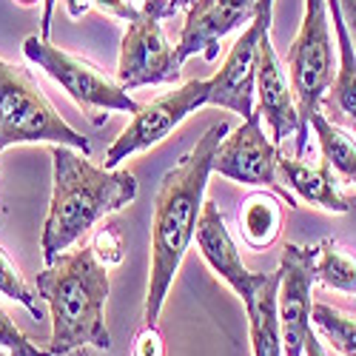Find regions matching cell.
I'll use <instances>...</instances> for the list:
<instances>
[{
  "label": "cell",
  "instance_id": "obj_1",
  "mask_svg": "<svg viewBox=\"0 0 356 356\" xmlns=\"http://www.w3.org/2000/svg\"><path fill=\"white\" fill-rule=\"evenodd\" d=\"M228 131V123L211 126L180 163L165 171L160 183L152 217V265H148L143 325H157L168 288L194 243L205 205V188H209V177L214 174V157Z\"/></svg>",
  "mask_w": 356,
  "mask_h": 356
},
{
  "label": "cell",
  "instance_id": "obj_2",
  "mask_svg": "<svg viewBox=\"0 0 356 356\" xmlns=\"http://www.w3.org/2000/svg\"><path fill=\"white\" fill-rule=\"evenodd\" d=\"M137 191L131 171L97 168L77 148L51 145V202L40 236L43 262L51 265L103 217L126 209Z\"/></svg>",
  "mask_w": 356,
  "mask_h": 356
},
{
  "label": "cell",
  "instance_id": "obj_3",
  "mask_svg": "<svg viewBox=\"0 0 356 356\" xmlns=\"http://www.w3.org/2000/svg\"><path fill=\"white\" fill-rule=\"evenodd\" d=\"M38 293L51 314L49 350L66 356L80 348H111L106 328V300H108V268L95 257L92 245L60 254L35 280Z\"/></svg>",
  "mask_w": 356,
  "mask_h": 356
},
{
  "label": "cell",
  "instance_id": "obj_4",
  "mask_svg": "<svg viewBox=\"0 0 356 356\" xmlns=\"http://www.w3.org/2000/svg\"><path fill=\"white\" fill-rule=\"evenodd\" d=\"M23 143L69 145L92 154L88 140L57 114L32 72L0 57V152Z\"/></svg>",
  "mask_w": 356,
  "mask_h": 356
},
{
  "label": "cell",
  "instance_id": "obj_5",
  "mask_svg": "<svg viewBox=\"0 0 356 356\" xmlns=\"http://www.w3.org/2000/svg\"><path fill=\"white\" fill-rule=\"evenodd\" d=\"M288 80L293 88L296 111H300V131H296V157L308 152L311 117L319 111L325 95L334 83L337 57L331 43L328 0H305L302 26L288 49Z\"/></svg>",
  "mask_w": 356,
  "mask_h": 356
},
{
  "label": "cell",
  "instance_id": "obj_6",
  "mask_svg": "<svg viewBox=\"0 0 356 356\" xmlns=\"http://www.w3.org/2000/svg\"><path fill=\"white\" fill-rule=\"evenodd\" d=\"M23 54L29 63L43 69L63 92L74 100L83 117L92 126H103L108 111H129L134 114L140 106L129 97L126 88L111 80L100 66L86 60L80 54L63 51L54 43L43 40L40 35H29L23 40Z\"/></svg>",
  "mask_w": 356,
  "mask_h": 356
},
{
  "label": "cell",
  "instance_id": "obj_7",
  "mask_svg": "<svg viewBox=\"0 0 356 356\" xmlns=\"http://www.w3.org/2000/svg\"><path fill=\"white\" fill-rule=\"evenodd\" d=\"M171 15H177V9L168 0H148L140 9V17L129 23L117 60V83L126 92L180 80L183 63L177 57V46H171L163 32V17Z\"/></svg>",
  "mask_w": 356,
  "mask_h": 356
},
{
  "label": "cell",
  "instance_id": "obj_8",
  "mask_svg": "<svg viewBox=\"0 0 356 356\" xmlns=\"http://www.w3.org/2000/svg\"><path fill=\"white\" fill-rule=\"evenodd\" d=\"M214 174L228 177V180L243 186L268 188L280 200H285L291 209H296V202H300L285 188L280 177V152L274 140H268V134L262 131L259 108H254V114L245 117L240 129L225 134L214 157Z\"/></svg>",
  "mask_w": 356,
  "mask_h": 356
},
{
  "label": "cell",
  "instance_id": "obj_9",
  "mask_svg": "<svg viewBox=\"0 0 356 356\" xmlns=\"http://www.w3.org/2000/svg\"><path fill=\"white\" fill-rule=\"evenodd\" d=\"M205 103H209V80H188L174 92H165L163 97L140 106L131 114L123 134L106 148L103 168H117L131 154H140L145 148L163 143L191 111H197Z\"/></svg>",
  "mask_w": 356,
  "mask_h": 356
},
{
  "label": "cell",
  "instance_id": "obj_10",
  "mask_svg": "<svg viewBox=\"0 0 356 356\" xmlns=\"http://www.w3.org/2000/svg\"><path fill=\"white\" fill-rule=\"evenodd\" d=\"M274 20V0H259L254 20L243 29V35L234 40L225 63L209 80V103L240 114L243 120L254 114L257 95V51L265 32H271Z\"/></svg>",
  "mask_w": 356,
  "mask_h": 356
},
{
  "label": "cell",
  "instance_id": "obj_11",
  "mask_svg": "<svg viewBox=\"0 0 356 356\" xmlns=\"http://www.w3.org/2000/svg\"><path fill=\"white\" fill-rule=\"evenodd\" d=\"M280 337L282 356H302L305 337L311 331V291H314V245L288 243L280 259Z\"/></svg>",
  "mask_w": 356,
  "mask_h": 356
},
{
  "label": "cell",
  "instance_id": "obj_12",
  "mask_svg": "<svg viewBox=\"0 0 356 356\" xmlns=\"http://www.w3.org/2000/svg\"><path fill=\"white\" fill-rule=\"evenodd\" d=\"M257 6L259 0H191L180 40H177L180 63L194 54H202L209 63H214L222 38L251 23Z\"/></svg>",
  "mask_w": 356,
  "mask_h": 356
},
{
  "label": "cell",
  "instance_id": "obj_13",
  "mask_svg": "<svg viewBox=\"0 0 356 356\" xmlns=\"http://www.w3.org/2000/svg\"><path fill=\"white\" fill-rule=\"evenodd\" d=\"M257 100H259V114L268 123L274 143H282L291 134L296 137V131H300V111H296L291 80L274 51L271 32L262 35L257 51Z\"/></svg>",
  "mask_w": 356,
  "mask_h": 356
},
{
  "label": "cell",
  "instance_id": "obj_14",
  "mask_svg": "<svg viewBox=\"0 0 356 356\" xmlns=\"http://www.w3.org/2000/svg\"><path fill=\"white\" fill-rule=\"evenodd\" d=\"M194 240H197V248H200L202 259L214 268V274L222 282H228L236 291V296H243V302H245L248 296L257 291V285L262 282V274H254L251 268H245V262H243L240 251H236L231 234H228L225 217L209 200H205V205H202V217L197 222Z\"/></svg>",
  "mask_w": 356,
  "mask_h": 356
},
{
  "label": "cell",
  "instance_id": "obj_15",
  "mask_svg": "<svg viewBox=\"0 0 356 356\" xmlns=\"http://www.w3.org/2000/svg\"><path fill=\"white\" fill-rule=\"evenodd\" d=\"M280 177H282L285 188L296 200H305L331 214H348V209H350L348 197L339 194V186L334 180V168L325 160L319 165H308V163H302V157L280 154Z\"/></svg>",
  "mask_w": 356,
  "mask_h": 356
},
{
  "label": "cell",
  "instance_id": "obj_16",
  "mask_svg": "<svg viewBox=\"0 0 356 356\" xmlns=\"http://www.w3.org/2000/svg\"><path fill=\"white\" fill-rule=\"evenodd\" d=\"M280 268L271 274H262V282L245 300L248 331H251V350L254 356H282V337H280Z\"/></svg>",
  "mask_w": 356,
  "mask_h": 356
},
{
  "label": "cell",
  "instance_id": "obj_17",
  "mask_svg": "<svg viewBox=\"0 0 356 356\" xmlns=\"http://www.w3.org/2000/svg\"><path fill=\"white\" fill-rule=\"evenodd\" d=\"M328 12L334 15V32H337V46H339V63H337V77L325 95L322 106L328 108L337 120H348L350 129L356 131V46L348 35V26L342 20L339 3L328 0Z\"/></svg>",
  "mask_w": 356,
  "mask_h": 356
},
{
  "label": "cell",
  "instance_id": "obj_18",
  "mask_svg": "<svg viewBox=\"0 0 356 356\" xmlns=\"http://www.w3.org/2000/svg\"><path fill=\"white\" fill-rule=\"evenodd\" d=\"M280 231H282V200L268 188L248 194L240 209L243 243L254 251H265L277 243Z\"/></svg>",
  "mask_w": 356,
  "mask_h": 356
},
{
  "label": "cell",
  "instance_id": "obj_19",
  "mask_svg": "<svg viewBox=\"0 0 356 356\" xmlns=\"http://www.w3.org/2000/svg\"><path fill=\"white\" fill-rule=\"evenodd\" d=\"M311 129L319 140L322 160L328 163L342 180L356 186V140L350 137V131H345L339 123L328 120V117L319 111L311 117Z\"/></svg>",
  "mask_w": 356,
  "mask_h": 356
},
{
  "label": "cell",
  "instance_id": "obj_20",
  "mask_svg": "<svg viewBox=\"0 0 356 356\" xmlns=\"http://www.w3.org/2000/svg\"><path fill=\"white\" fill-rule=\"evenodd\" d=\"M314 277L342 293H356V259L348 257L334 240L314 245Z\"/></svg>",
  "mask_w": 356,
  "mask_h": 356
},
{
  "label": "cell",
  "instance_id": "obj_21",
  "mask_svg": "<svg viewBox=\"0 0 356 356\" xmlns=\"http://www.w3.org/2000/svg\"><path fill=\"white\" fill-rule=\"evenodd\" d=\"M311 319L334 350H339L342 356H356V314H348L328 302H314Z\"/></svg>",
  "mask_w": 356,
  "mask_h": 356
},
{
  "label": "cell",
  "instance_id": "obj_22",
  "mask_svg": "<svg viewBox=\"0 0 356 356\" xmlns=\"http://www.w3.org/2000/svg\"><path fill=\"white\" fill-rule=\"evenodd\" d=\"M0 293L9 296V300H15V302H20L35 319H43V296L20 274V268L9 259V254L3 248H0Z\"/></svg>",
  "mask_w": 356,
  "mask_h": 356
},
{
  "label": "cell",
  "instance_id": "obj_23",
  "mask_svg": "<svg viewBox=\"0 0 356 356\" xmlns=\"http://www.w3.org/2000/svg\"><path fill=\"white\" fill-rule=\"evenodd\" d=\"M0 348L9 356H54L49 348H40L38 342L29 339L3 308H0Z\"/></svg>",
  "mask_w": 356,
  "mask_h": 356
},
{
  "label": "cell",
  "instance_id": "obj_24",
  "mask_svg": "<svg viewBox=\"0 0 356 356\" xmlns=\"http://www.w3.org/2000/svg\"><path fill=\"white\" fill-rule=\"evenodd\" d=\"M92 251H95V257L106 265V268L123 262L126 248H123V236H120V231H117V225H103V228L95 231V236H92Z\"/></svg>",
  "mask_w": 356,
  "mask_h": 356
},
{
  "label": "cell",
  "instance_id": "obj_25",
  "mask_svg": "<svg viewBox=\"0 0 356 356\" xmlns=\"http://www.w3.org/2000/svg\"><path fill=\"white\" fill-rule=\"evenodd\" d=\"M131 356H165V342L157 325H143V331L134 337Z\"/></svg>",
  "mask_w": 356,
  "mask_h": 356
},
{
  "label": "cell",
  "instance_id": "obj_26",
  "mask_svg": "<svg viewBox=\"0 0 356 356\" xmlns=\"http://www.w3.org/2000/svg\"><path fill=\"white\" fill-rule=\"evenodd\" d=\"M92 6L100 9L103 15H111V17H117V20H129V23L140 17V9L131 6L129 0H92Z\"/></svg>",
  "mask_w": 356,
  "mask_h": 356
},
{
  "label": "cell",
  "instance_id": "obj_27",
  "mask_svg": "<svg viewBox=\"0 0 356 356\" xmlns=\"http://www.w3.org/2000/svg\"><path fill=\"white\" fill-rule=\"evenodd\" d=\"M337 3H339V12H342V20L348 26V35L356 46V0H337Z\"/></svg>",
  "mask_w": 356,
  "mask_h": 356
},
{
  "label": "cell",
  "instance_id": "obj_28",
  "mask_svg": "<svg viewBox=\"0 0 356 356\" xmlns=\"http://www.w3.org/2000/svg\"><path fill=\"white\" fill-rule=\"evenodd\" d=\"M54 9H57V0H43V15H40V38H43V40H49Z\"/></svg>",
  "mask_w": 356,
  "mask_h": 356
},
{
  "label": "cell",
  "instance_id": "obj_29",
  "mask_svg": "<svg viewBox=\"0 0 356 356\" xmlns=\"http://www.w3.org/2000/svg\"><path fill=\"white\" fill-rule=\"evenodd\" d=\"M88 9H92V0H66V12L72 20H80Z\"/></svg>",
  "mask_w": 356,
  "mask_h": 356
},
{
  "label": "cell",
  "instance_id": "obj_30",
  "mask_svg": "<svg viewBox=\"0 0 356 356\" xmlns=\"http://www.w3.org/2000/svg\"><path fill=\"white\" fill-rule=\"evenodd\" d=\"M302 353H305V356H325V348H322V342H319V337H316L314 331H308Z\"/></svg>",
  "mask_w": 356,
  "mask_h": 356
},
{
  "label": "cell",
  "instance_id": "obj_31",
  "mask_svg": "<svg viewBox=\"0 0 356 356\" xmlns=\"http://www.w3.org/2000/svg\"><path fill=\"white\" fill-rule=\"evenodd\" d=\"M168 3H171L174 9H180V6H188V3H191V0H168Z\"/></svg>",
  "mask_w": 356,
  "mask_h": 356
},
{
  "label": "cell",
  "instance_id": "obj_32",
  "mask_svg": "<svg viewBox=\"0 0 356 356\" xmlns=\"http://www.w3.org/2000/svg\"><path fill=\"white\" fill-rule=\"evenodd\" d=\"M17 3H20V6H35L38 0H17Z\"/></svg>",
  "mask_w": 356,
  "mask_h": 356
},
{
  "label": "cell",
  "instance_id": "obj_33",
  "mask_svg": "<svg viewBox=\"0 0 356 356\" xmlns=\"http://www.w3.org/2000/svg\"><path fill=\"white\" fill-rule=\"evenodd\" d=\"M80 356H95V353H92V348H80Z\"/></svg>",
  "mask_w": 356,
  "mask_h": 356
},
{
  "label": "cell",
  "instance_id": "obj_34",
  "mask_svg": "<svg viewBox=\"0 0 356 356\" xmlns=\"http://www.w3.org/2000/svg\"><path fill=\"white\" fill-rule=\"evenodd\" d=\"M143 3H148V0H143Z\"/></svg>",
  "mask_w": 356,
  "mask_h": 356
}]
</instances>
